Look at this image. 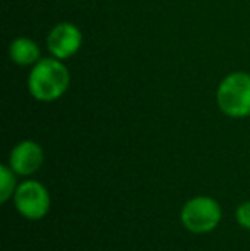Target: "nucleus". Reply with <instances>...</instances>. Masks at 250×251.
Listing matches in <instances>:
<instances>
[{"instance_id": "obj_6", "label": "nucleus", "mask_w": 250, "mask_h": 251, "mask_svg": "<svg viewBox=\"0 0 250 251\" xmlns=\"http://www.w3.org/2000/svg\"><path fill=\"white\" fill-rule=\"evenodd\" d=\"M43 149L34 140L19 142L9 155V166L19 176H31L43 166Z\"/></svg>"}, {"instance_id": "obj_7", "label": "nucleus", "mask_w": 250, "mask_h": 251, "mask_svg": "<svg viewBox=\"0 0 250 251\" xmlns=\"http://www.w3.org/2000/svg\"><path fill=\"white\" fill-rule=\"evenodd\" d=\"M9 56L19 67H33L41 60V50L34 40L28 36H19L10 41Z\"/></svg>"}, {"instance_id": "obj_3", "label": "nucleus", "mask_w": 250, "mask_h": 251, "mask_svg": "<svg viewBox=\"0 0 250 251\" xmlns=\"http://www.w3.org/2000/svg\"><path fill=\"white\" fill-rule=\"evenodd\" d=\"M221 217H223V212L220 203L206 195L187 200L180 212L184 227L194 234H206L214 231L221 222Z\"/></svg>"}, {"instance_id": "obj_4", "label": "nucleus", "mask_w": 250, "mask_h": 251, "mask_svg": "<svg viewBox=\"0 0 250 251\" xmlns=\"http://www.w3.org/2000/svg\"><path fill=\"white\" fill-rule=\"evenodd\" d=\"M50 193L43 183L28 179L17 186L14 193V205L17 212L28 221H40L50 210Z\"/></svg>"}, {"instance_id": "obj_2", "label": "nucleus", "mask_w": 250, "mask_h": 251, "mask_svg": "<svg viewBox=\"0 0 250 251\" xmlns=\"http://www.w3.org/2000/svg\"><path fill=\"white\" fill-rule=\"evenodd\" d=\"M218 108L230 118L250 116V74H228L216 91Z\"/></svg>"}, {"instance_id": "obj_9", "label": "nucleus", "mask_w": 250, "mask_h": 251, "mask_svg": "<svg viewBox=\"0 0 250 251\" xmlns=\"http://www.w3.org/2000/svg\"><path fill=\"white\" fill-rule=\"evenodd\" d=\"M235 215H237L238 224H240L244 229H249L250 231V201H244V203L238 205Z\"/></svg>"}, {"instance_id": "obj_5", "label": "nucleus", "mask_w": 250, "mask_h": 251, "mask_svg": "<svg viewBox=\"0 0 250 251\" xmlns=\"http://www.w3.org/2000/svg\"><path fill=\"white\" fill-rule=\"evenodd\" d=\"M83 47V33L72 23H58L47 36V48L52 56L58 60H69Z\"/></svg>"}, {"instance_id": "obj_1", "label": "nucleus", "mask_w": 250, "mask_h": 251, "mask_svg": "<svg viewBox=\"0 0 250 251\" xmlns=\"http://www.w3.org/2000/svg\"><path fill=\"white\" fill-rule=\"evenodd\" d=\"M70 72L63 60L55 56L41 58L28 75V91L40 102H54L69 91Z\"/></svg>"}, {"instance_id": "obj_8", "label": "nucleus", "mask_w": 250, "mask_h": 251, "mask_svg": "<svg viewBox=\"0 0 250 251\" xmlns=\"http://www.w3.org/2000/svg\"><path fill=\"white\" fill-rule=\"evenodd\" d=\"M16 190V173L12 171V168L9 164H2L0 166V201L7 203L10 200V197H14Z\"/></svg>"}]
</instances>
